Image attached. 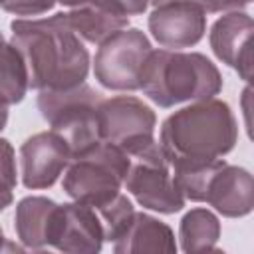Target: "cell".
<instances>
[{
	"mask_svg": "<svg viewBox=\"0 0 254 254\" xmlns=\"http://www.w3.org/2000/svg\"><path fill=\"white\" fill-rule=\"evenodd\" d=\"M10 30L12 46L26 64L28 87L38 91L71 89L85 83L89 52L65 22L64 12L46 18L14 20Z\"/></svg>",
	"mask_w": 254,
	"mask_h": 254,
	"instance_id": "obj_1",
	"label": "cell"
},
{
	"mask_svg": "<svg viewBox=\"0 0 254 254\" xmlns=\"http://www.w3.org/2000/svg\"><path fill=\"white\" fill-rule=\"evenodd\" d=\"M238 141V123L222 99H202L169 115L159 133V147L171 169L204 165L228 155Z\"/></svg>",
	"mask_w": 254,
	"mask_h": 254,
	"instance_id": "obj_2",
	"label": "cell"
},
{
	"mask_svg": "<svg viewBox=\"0 0 254 254\" xmlns=\"http://www.w3.org/2000/svg\"><path fill=\"white\" fill-rule=\"evenodd\" d=\"M155 105L169 109L187 101L212 99L222 89L218 67L198 52L151 50L139 87Z\"/></svg>",
	"mask_w": 254,
	"mask_h": 254,
	"instance_id": "obj_3",
	"label": "cell"
},
{
	"mask_svg": "<svg viewBox=\"0 0 254 254\" xmlns=\"http://www.w3.org/2000/svg\"><path fill=\"white\" fill-rule=\"evenodd\" d=\"M171 171L185 200L208 202L226 218L246 216L254 208V181L242 167L216 159L204 165Z\"/></svg>",
	"mask_w": 254,
	"mask_h": 254,
	"instance_id": "obj_4",
	"label": "cell"
},
{
	"mask_svg": "<svg viewBox=\"0 0 254 254\" xmlns=\"http://www.w3.org/2000/svg\"><path fill=\"white\" fill-rule=\"evenodd\" d=\"M127 167L129 157L125 151L99 141L69 159L62 189L71 200L99 208L121 192Z\"/></svg>",
	"mask_w": 254,
	"mask_h": 254,
	"instance_id": "obj_5",
	"label": "cell"
},
{
	"mask_svg": "<svg viewBox=\"0 0 254 254\" xmlns=\"http://www.w3.org/2000/svg\"><path fill=\"white\" fill-rule=\"evenodd\" d=\"M101 101L103 95L99 91L79 83L71 89H42L36 103L40 115L67 143L73 157L101 141L97 127Z\"/></svg>",
	"mask_w": 254,
	"mask_h": 254,
	"instance_id": "obj_6",
	"label": "cell"
},
{
	"mask_svg": "<svg viewBox=\"0 0 254 254\" xmlns=\"http://www.w3.org/2000/svg\"><path fill=\"white\" fill-rule=\"evenodd\" d=\"M127 157L129 167L123 179V187L143 208L161 214H175L183 210L185 196L179 190L171 165L157 141L139 147Z\"/></svg>",
	"mask_w": 254,
	"mask_h": 254,
	"instance_id": "obj_7",
	"label": "cell"
},
{
	"mask_svg": "<svg viewBox=\"0 0 254 254\" xmlns=\"http://www.w3.org/2000/svg\"><path fill=\"white\" fill-rule=\"evenodd\" d=\"M151 42L139 28H123L109 36L93 58V75L109 91H137Z\"/></svg>",
	"mask_w": 254,
	"mask_h": 254,
	"instance_id": "obj_8",
	"label": "cell"
},
{
	"mask_svg": "<svg viewBox=\"0 0 254 254\" xmlns=\"http://www.w3.org/2000/svg\"><path fill=\"white\" fill-rule=\"evenodd\" d=\"M155 111L133 95H117L101 101L97 113L99 139L127 155L155 141Z\"/></svg>",
	"mask_w": 254,
	"mask_h": 254,
	"instance_id": "obj_9",
	"label": "cell"
},
{
	"mask_svg": "<svg viewBox=\"0 0 254 254\" xmlns=\"http://www.w3.org/2000/svg\"><path fill=\"white\" fill-rule=\"evenodd\" d=\"M147 26L161 48H192L206 32V12L192 0H165L153 6Z\"/></svg>",
	"mask_w": 254,
	"mask_h": 254,
	"instance_id": "obj_10",
	"label": "cell"
},
{
	"mask_svg": "<svg viewBox=\"0 0 254 254\" xmlns=\"http://www.w3.org/2000/svg\"><path fill=\"white\" fill-rule=\"evenodd\" d=\"M71 159L67 143L54 131L28 137L20 147V175L26 189H50Z\"/></svg>",
	"mask_w": 254,
	"mask_h": 254,
	"instance_id": "obj_11",
	"label": "cell"
},
{
	"mask_svg": "<svg viewBox=\"0 0 254 254\" xmlns=\"http://www.w3.org/2000/svg\"><path fill=\"white\" fill-rule=\"evenodd\" d=\"M252 16L242 10H232L220 16L208 34L214 56L238 71L244 81H250L252 77Z\"/></svg>",
	"mask_w": 254,
	"mask_h": 254,
	"instance_id": "obj_12",
	"label": "cell"
},
{
	"mask_svg": "<svg viewBox=\"0 0 254 254\" xmlns=\"http://www.w3.org/2000/svg\"><path fill=\"white\" fill-rule=\"evenodd\" d=\"M103 226L95 208L81 202L60 204L52 246L67 254H95L103 246Z\"/></svg>",
	"mask_w": 254,
	"mask_h": 254,
	"instance_id": "obj_13",
	"label": "cell"
},
{
	"mask_svg": "<svg viewBox=\"0 0 254 254\" xmlns=\"http://www.w3.org/2000/svg\"><path fill=\"white\" fill-rule=\"evenodd\" d=\"M60 204L48 196H26L16 204L14 230L18 240L30 250L52 246L58 226Z\"/></svg>",
	"mask_w": 254,
	"mask_h": 254,
	"instance_id": "obj_14",
	"label": "cell"
},
{
	"mask_svg": "<svg viewBox=\"0 0 254 254\" xmlns=\"http://www.w3.org/2000/svg\"><path fill=\"white\" fill-rule=\"evenodd\" d=\"M113 250L115 254L177 252V242L169 224L147 212H135L125 232L113 242Z\"/></svg>",
	"mask_w": 254,
	"mask_h": 254,
	"instance_id": "obj_15",
	"label": "cell"
},
{
	"mask_svg": "<svg viewBox=\"0 0 254 254\" xmlns=\"http://www.w3.org/2000/svg\"><path fill=\"white\" fill-rule=\"evenodd\" d=\"M69 28L89 44H103L109 36L123 28H129V18L115 14L97 4H83L64 12Z\"/></svg>",
	"mask_w": 254,
	"mask_h": 254,
	"instance_id": "obj_16",
	"label": "cell"
},
{
	"mask_svg": "<svg viewBox=\"0 0 254 254\" xmlns=\"http://www.w3.org/2000/svg\"><path fill=\"white\" fill-rule=\"evenodd\" d=\"M220 238V222L208 208H190L179 224V240L185 252L216 250Z\"/></svg>",
	"mask_w": 254,
	"mask_h": 254,
	"instance_id": "obj_17",
	"label": "cell"
},
{
	"mask_svg": "<svg viewBox=\"0 0 254 254\" xmlns=\"http://www.w3.org/2000/svg\"><path fill=\"white\" fill-rule=\"evenodd\" d=\"M28 71L20 52L0 32V107L20 103L28 91Z\"/></svg>",
	"mask_w": 254,
	"mask_h": 254,
	"instance_id": "obj_18",
	"label": "cell"
},
{
	"mask_svg": "<svg viewBox=\"0 0 254 254\" xmlns=\"http://www.w3.org/2000/svg\"><path fill=\"white\" fill-rule=\"evenodd\" d=\"M95 212H97L101 226H103V238L107 242H115L125 232V228L129 226V222L135 214V208H133L131 200L119 192L113 200L95 208Z\"/></svg>",
	"mask_w": 254,
	"mask_h": 254,
	"instance_id": "obj_19",
	"label": "cell"
},
{
	"mask_svg": "<svg viewBox=\"0 0 254 254\" xmlns=\"http://www.w3.org/2000/svg\"><path fill=\"white\" fill-rule=\"evenodd\" d=\"M18 173H16V153L8 139L0 137V212L12 204L16 189Z\"/></svg>",
	"mask_w": 254,
	"mask_h": 254,
	"instance_id": "obj_20",
	"label": "cell"
},
{
	"mask_svg": "<svg viewBox=\"0 0 254 254\" xmlns=\"http://www.w3.org/2000/svg\"><path fill=\"white\" fill-rule=\"evenodd\" d=\"M54 4L56 0H0V8L16 16H40L52 10Z\"/></svg>",
	"mask_w": 254,
	"mask_h": 254,
	"instance_id": "obj_21",
	"label": "cell"
},
{
	"mask_svg": "<svg viewBox=\"0 0 254 254\" xmlns=\"http://www.w3.org/2000/svg\"><path fill=\"white\" fill-rule=\"evenodd\" d=\"M252 0H202L200 6L204 8V12H232V10H242L250 4Z\"/></svg>",
	"mask_w": 254,
	"mask_h": 254,
	"instance_id": "obj_22",
	"label": "cell"
},
{
	"mask_svg": "<svg viewBox=\"0 0 254 254\" xmlns=\"http://www.w3.org/2000/svg\"><path fill=\"white\" fill-rule=\"evenodd\" d=\"M6 123H8V109L0 107V131L6 127Z\"/></svg>",
	"mask_w": 254,
	"mask_h": 254,
	"instance_id": "obj_23",
	"label": "cell"
},
{
	"mask_svg": "<svg viewBox=\"0 0 254 254\" xmlns=\"http://www.w3.org/2000/svg\"><path fill=\"white\" fill-rule=\"evenodd\" d=\"M4 242H6V238H4V232H2V228H0V250L4 248Z\"/></svg>",
	"mask_w": 254,
	"mask_h": 254,
	"instance_id": "obj_24",
	"label": "cell"
},
{
	"mask_svg": "<svg viewBox=\"0 0 254 254\" xmlns=\"http://www.w3.org/2000/svg\"><path fill=\"white\" fill-rule=\"evenodd\" d=\"M161 2H163V0H149L151 6H157V4H161Z\"/></svg>",
	"mask_w": 254,
	"mask_h": 254,
	"instance_id": "obj_25",
	"label": "cell"
}]
</instances>
